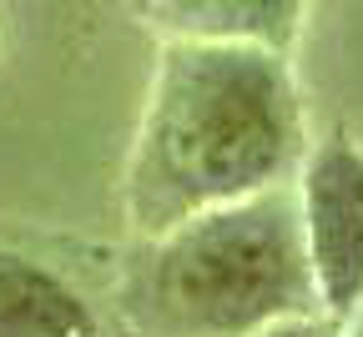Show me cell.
<instances>
[{"label": "cell", "instance_id": "6da1fadb", "mask_svg": "<svg viewBox=\"0 0 363 337\" xmlns=\"http://www.w3.org/2000/svg\"><path fill=\"white\" fill-rule=\"evenodd\" d=\"M308 152L288 56L257 40H167L131 141L121 207L162 236L197 212L288 186Z\"/></svg>", "mask_w": 363, "mask_h": 337}, {"label": "cell", "instance_id": "7a4b0ae2", "mask_svg": "<svg viewBox=\"0 0 363 337\" xmlns=\"http://www.w3.org/2000/svg\"><path fill=\"white\" fill-rule=\"evenodd\" d=\"M126 307L147 337H252L283 317L323 312L293 186L147 236L126 277Z\"/></svg>", "mask_w": 363, "mask_h": 337}, {"label": "cell", "instance_id": "3957f363", "mask_svg": "<svg viewBox=\"0 0 363 337\" xmlns=\"http://www.w3.org/2000/svg\"><path fill=\"white\" fill-rule=\"evenodd\" d=\"M293 197L318 307L343 322L363 302V147L343 131L313 141L298 161Z\"/></svg>", "mask_w": 363, "mask_h": 337}, {"label": "cell", "instance_id": "277c9868", "mask_svg": "<svg viewBox=\"0 0 363 337\" xmlns=\"http://www.w3.org/2000/svg\"><path fill=\"white\" fill-rule=\"evenodd\" d=\"M0 337H96V312L56 267L0 252Z\"/></svg>", "mask_w": 363, "mask_h": 337}, {"label": "cell", "instance_id": "5b68a950", "mask_svg": "<svg viewBox=\"0 0 363 337\" xmlns=\"http://www.w3.org/2000/svg\"><path fill=\"white\" fill-rule=\"evenodd\" d=\"M167 40H257L288 51L303 0H136Z\"/></svg>", "mask_w": 363, "mask_h": 337}, {"label": "cell", "instance_id": "8992f818", "mask_svg": "<svg viewBox=\"0 0 363 337\" xmlns=\"http://www.w3.org/2000/svg\"><path fill=\"white\" fill-rule=\"evenodd\" d=\"M252 337H343V322L328 317V312H303V317H283Z\"/></svg>", "mask_w": 363, "mask_h": 337}, {"label": "cell", "instance_id": "52a82bcc", "mask_svg": "<svg viewBox=\"0 0 363 337\" xmlns=\"http://www.w3.org/2000/svg\"><path fill=\"white\" fill-rule=\"evenodd\" d=\"M343 337H363V302H358V307L343 317Z\"/></svg>", "mask_w": 363, "mask_h": 337}]
</instances>
